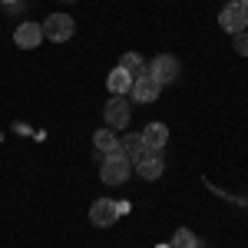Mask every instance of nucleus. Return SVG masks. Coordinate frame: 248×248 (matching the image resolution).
<instances>
[{"instance_id":"1","label":"nucleus","mask_w":248,"mask_h":248,"mask_svg":"<svg viewBox=\"0 0 248 248\" xmlns=\"http://www.w3.org/2000/svg\"><path fill=\"white\" fill-rule=\"evenodd\" d=\"M129 172H133V162H129V159H126L123 153H119V146H116L113 153H106V159H103L99 179H103L106 186H123V182L129 179Z\"/></svg>"},{"instance_id":"2","label":"nucleus","mask_w":248,"mask_h":248,"mask_svg":"<svg viewBox=\"0 0 248 248\" xmlns=\"http://www.w3.org/2000/svg\"><path fill=\"white\" fill-rule=\"evenodd\" d=\"M43 37L53 40V43H63V40L73 37V17H66V14H53V17H46L43 23Z\"/></svg>"},{"instance_id":"3","label":"nucleus","mask_w":248,"mask_h":248,"mask_svg":"<svg viewBox=\"0 0 248 248\" xmlns=\"http://www.w3.org/2000/svg\"><path fill=\"white\" fill-rule=\"evenodd\" d=\"M218 23H222V27H225V30L232 33V37H235V33H242V30L248 27V10L242 7V3H238V0H232V3H225V10H222Z\"/></svg>"},{"instance_id":"4","label":"nucleus","mask_w":248,"mask_h":248,"mask_svg":"<svg viewBox=\"0 0 248 248\" xmlns=\"http://www.w3.org/2000/svg\"><path fill=\"white\" fill-rule=\"evenodd\" d=\"M146 70H149V77H155L162 86H166V83H172V79L179 77V60L169 57V53H162V57H155Z\"/></svg>"},{"instance_id":"5","label":"nucleus","mask_w":248,"mask_h":248,"mask_svg":"<svg viewBox=\"0 0 248 248\" xmlns=\"http://www.w3.org/2000/svg\"><path fill=\"white\" fill-rule=\"evenodd\" d=\"M106 126H109V129H123V126H129V103H126L123 96L106 99Z\"/></svg>"},{"instance_id":"6","label":"nucleus","mask_w":248,"mask_h":248,"mask_svg":"<svg viewBox=\"0 0 248 248\" xmlns=\"http://www.w3.org/2000/svg\"><path fill=\"white\" fill-rule=\"evenodd\" d=\"M159 90H162V83L155 77H149V70L142 73V77L133 79V99H139V103H153V99H159Z\"/></svg>"},{"instance_id":"7","label":"nucleus","mask_w":248,"mask_h":248,"mask_svg":"<svg viewBox=\"0 0 248 248\" xmlns=\"http://www.w3.org/2000/svg\"><path fill=\"white\" fill-rule=\"evenodd\" d=\"M116 218H119V212H116V202H109V199H96L90 205V222L99 229H109Z\"/></svg>"},{"instance_id":"8","label":"nucleus","mask_w":248,"mask_h":248,"mask_svg":"<svg viewBox=\"0 0 248 248\" xmlns=\"http://www.w3.org/2000/svg\"><path fill=\"white\" fill-rule=\"evenodd\" d=\"M40 40H43V27H40V23H33V20L20 23L17 30H14V43H17V46H23V50L40 46Z\"/></svg>"},{"instance_id":"9","label":"nucleus","mask_w":248,"mask_h":248,"mask_svg":"<svg viewBox=\"0 0 248 248\" xmlns=\"http://www.w3.org/2000/svg\"><path fill=\"white\" fill-rule=\"evenodd\" d=\"M142 142H146V146H155V149H162V146L169 142V126H162V123H149V126L142 129Z\"/></svg>"},{"instance_id":"10","label":"nucleus","mask_w":248,"mask_h":248,"mask_svg":"<svg viewBox=\"0 0 248 248\" xmlns=\"http://www.w3.org/2000/svg\"><path fill=\"white\" fill-rule=\"evenodd\" d=\"M106 86H109V93H113V96H123V93H129V90H133V77H129L126 70H119V66H116L113 73H109V79H106Z\"/></svg>"},{"instance_id":"11","label":"nucleus","mask_w":248,"mask_h":248,"mask_svg":"<svg viewBox=\"0 0 248 248\" xmlns=\"http://www.w3.org/2000/svg\"><path fill=\"white\" fill-rule=\"evenodd\" d=\"M119 153L136 166V162L142 159V136H123V139H119Z\"/></svg>"},{"instance_id":"12","label":"nucleus","mask_w":248,"mask_h":248,"mask_svg":"<svg viewBox=\"0 0 248 248\" xmlns=\"http://www.w3.org/2000/svg\"><path fill=\"white\" fill-rule=\"evenodd\" d=\"M162 169H166V166H162V155H149V159H142V162L136 166V172H139L142 179H159Z\"/></svg>"},{"instance_id":"13","label":"nucleus","mask_w":248,"mask_h":248,"mask_svg":"<svg viewBox=\"0 0 248 248\" xmlns=\"http://www.w3.org/2000/svg\"><path fill=\"white\" fill-rule=\"evenodd\" d=\"M119 70H126V73L136 79V77H142V73H146V63H142L139 53H126V57L119 60Z\"/></svg>"},{"instance_id":"14","label":"nucleus","mask_w":248,"mask_h":248,"mask_svg":"<svg viewBox=\"0 0 248 248\" xmlns=\"http://www.w3.org/2000/svg\"><path fill=\"white\" fill-rule=\"evenodd\" d=\"M93 142H96V149H99V153H113L116 146H119V142L113 139V133H109V129H99V133L93 136Z\"/></svg>"},{"instance_id":"15","label":"nucleus","mask_w":248,"mask_h":248,"mask_svg":"<svg viewBox=\"0 0 248 248\" xmlns=\"http://www.w3.org/2000/svg\"><path fill=\"white\" fill-rule=\"evenodd\" d=\"M195 245H199V238H195L189 229H179L172 235V248H195Z\"/></svg>"},{"instance_id":"16","label":"nucleus","mask_w":248,"mask_h":248,"mask_svg":"<svg viewBox=\"0 0 248 248\" xmlns=\"http://www.w3.org/2000/svg\"><path fill=\"white\" fill-rule=\"evenodd\" d=\"M232 46H235V53H238V57H248V30H242V33H235V40H232Z\"/></svg>"},{"instance_id":"17","label":"nucleus","mask_w":248,"mask_h":248,"mask_svg":"<svg viewBox=\"0 0 248 248\" xmlns=\"http://www.w3.org/2000/svg\"><path fill=\"white\" fill-rule=\"evenodd\" d=\"M238 3H242V7H245V10H248V0H238Z\"/></svg>"},{"instance_id":"18","label":"nucleus","mask_w":248,"mask_h":248,"mask_svg":"<svg viewBox=\"0 0 248 248\" xmlns=\"http://www.w3.org/2000/svg\"><path fill=\"white\" fill-rule=\"evenodd\" d=\"M0 3H17V0H0Z\"/></svg>"},{"instance_id":"19","label":"nucleus","mask_w":248,"mask_h":248,"mask_svg":"<svg viewBox=\"0 0 248 248\" xmlns=\"http://www.w3.org/2000/svg\"><path fill=\"white\" fill-rule=\"evenodd\" d=\"M155 248H172V245H155Z\"/></svg>"},{"instance_id":"20","label":"nucleus","mask_w":248,"mask_h":248,"mask_svg":"<svg viewBox=\"0 0 248 248\" xmlns=\"http://www.w3.org/2000/svg\"><path fill=\"white\" fill-rule=\"evenodd\" d=\"M229 3H232V0H229Z\"/></svg>"}]
</instances>
